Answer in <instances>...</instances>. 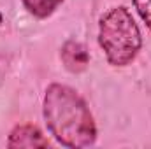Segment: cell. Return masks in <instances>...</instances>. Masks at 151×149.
<instances>
[{"mask_svg":"<svg viewBox=\"0 0 151 149\" xmlns=\"http://www.w3.org/2000/svg\"><path fill=\"white\" fill-rule=\"evenodd\" d=\"M134 5H135L139 16L142 18V21L151 30V0H134Z\"/></svg>","mask_w":151,"mask_h":149,"instance_id":"cell-6","label":"cell"},{"mask_svg":"<svg viewBox=\"0 0 151 149\" xmlns=\"http://www.w3.org/2000/svg\"><path fill=\"white\" fill-rule=\"evenodd\" d=\"M99 42L114 67H125L137 56L142 39L127 7H114L100 18Z\"/></svg>","mask_w":151,"mask_h":149,"instance_id":"cell-2","label":"cell"},{"mask_svg":"<svg viewBox=\"0 0 151 149\" xmlns=\"http://www.w3.org/2000/svg\"><path fill=\"white\" fill-rule=\"evenodd\" d=\"M44 119L51 135L65 148H88L97 139V126L86 102L69 86L51 84L46 90Z\"/></svg>","mask_w":151,"mask_h":149,"instance_id":"cell-1","label":"cell"},{"mask_svg":"<svg viewBox=\"0 0 151 149\" xmlns=\"http://www.w3.org/2000/svg\"><path fill=\"white\" fill-rule=\"evenodd\" d=\"M9 148H47L49 142L44 139L37 126L19 125L9 135Z\"/></svg>","mask_w":151,"mask_h":149,"instance_id":"cell-3","label":"cell"},{"mask_svg":"<svg viewBox=\"0 0 151 149\" xmlns=\"http://www.w3.org/2000/svg\"><path fill=\"white\" fill-rule=\"evenodd\" d=\"M0 23H2V14H0Z\"/></svg>","mask_w":151,"mask_h":149,"instance_id":"cell-7","label":"cell"},{"mask_svg":"<svg viewBox=\"0 0 151 149\" xmlns=\"http://www.w3.org/2000/svg\"><path fill=\"white\" fill-rule=\"evenodd\" d=\"M62 62L65 63V69L70 72H83L90 63V54L86 47L79 42L69 40L62 47Z\"/></svg>","mask_w":151,"mask_h":149,"instance_id":"cell-4","label":"cell"},{"mask_svg":"<svg viewBox=\"0 0 151 149\" xmlns=\"http://www.w3.org/2000/svg\"><path fill=\"white\" fill-rule=\"evenodd\" d=\"M62 2L63 0H23V5L35 18H47L56 11Z\"/></svg>","mask_w":151,"mask_h":149,"instance_id":"cell-5","label":"cell"}]
</instances>
